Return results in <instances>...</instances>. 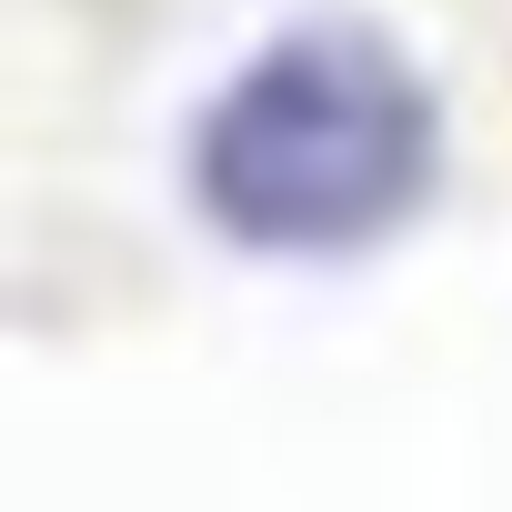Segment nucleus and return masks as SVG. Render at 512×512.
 Instances as JSON below:
<instances>
[{"label": "nucleus", "instance_id": "obj_1", "mask_svg": "<svg viewBox=\"0 0 512 512\" xmlns=\"http://www.w3.org/2000/svg\"><path fill=\"white\" fill-rule=\"evenodd\" d=\"M452 161L432 71L362 11L251 41L191 111V211L251 262H362L402 241Z\"/></svg>", "mask_w": 512, "mask_h": 512}]
</instances>
